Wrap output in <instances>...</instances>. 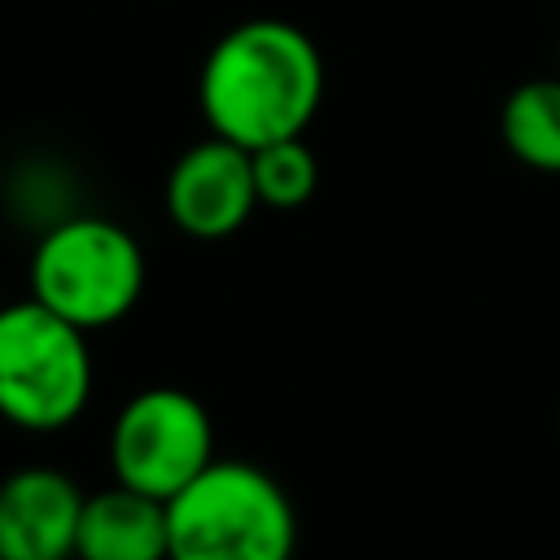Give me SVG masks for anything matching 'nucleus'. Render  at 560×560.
Here are the masks:
<instances>
[{"instance_id": "nucleus-1", "label": "nucleus", "mask_w": 560, "mask_h": 560, "mask_svg": "<svg viewBox=\"0 0 560 560\" xmlns=\"http://www.w3.org/2000/svg\"><path fill=\"white\" fill-rule=\"evenodd\" d=\"M210 136L241 149L306 136L324 105V52L284 18H245L214 39L197 74Z\"/></svg>"}, {"instance_id": "nucleus-2", "label": "nucleus", "mask_w": 560, "mask_h": 560, "mask_svg": "<svg viewBox=\"0 0 560 560\" xmlns=\"http://www.w3.org/2000/svg\"><path fill=\"white\" fill-rule=\"evenodd\" d=\"M298 512L258 464L210 459L166 499V560H293Z\"/></svg>"}, {"instance_id": "nucleus-3", "label": "nucleus", "mask_w": 560, "mask_h": 560, "mask_svg": "<svg viewBox=\"0 0 560 560\" xmlns=\"http://www.w3.org/2000/svg\"><path fill=\"white\" fill-rule=\"evenodd\" d=\"M144 293L140 241L101 214L52 223L31 254V298L66 324L96 332L136 311Z\"/></svg>"}, {"instance_id": "nucleus-4", "label": "nucleus", "mask_w": 560, "mask_h": 560, "mask_svg": "<svg viewBox=\"0 0 560 560\" xmlns=\"http://www.w3.org/2000/svg\"><path fill=\"white\" fill-rule=\"evenodd\" d=\"M92 398L88 332L39 306L35 298L0 306V420L57 433L83 416Z\"/></svg>"}, {"instance_id": "nucleus-5", "label": "nucleus", "mask_w": 560, "mask_h": 560, "mask_svg": "<svg viewBox=\"0 0 560 560\" xmlns=\"http://www.w3.org/2000/svg\"><path fill=\"white\" fill-rule=\"evenodd\" d=\"M214 459V420L201 398L175 385L131 394L109 424V472L149 499H175Z\"/></svg>"}, {"instance_id": "nucleus-6", "label": "nucleus", "mask_w": 560, "mask_h": 560, "mask_svg": "<svg viewBox=\"0 0 560 560\" xmlns=\"http://www.w3.org/2000/svg\"><path fill=\"white\" fill-rule=\"evenodd\" d=\"M258 210L249 149L206 136L188 144L166 175V214L192 241L236 236Z\"/></svg>"}, {"instance_id": "nucleus-7", "label": "nucleus", "mask_w": 560, "mask_h": 560, "mask_svg": "<svg viewBox=\"0 0 560 560\" xmlns=\"http://www.w3.org/2000/svg\"><path fill=\"white\" fill-rule=\"evenodd\" d=\"M83 490L52 464L13 468L0 481V560H70Z\"/></svg>"}, {"instance_id": "nucleus-8", "label": "nucleus", "mask_w": 560, "mask_h": 560, "mask_svg": "<svg viewBox=\"0 0 560 560\" xmlns=\"http://www.w3.org/2000/svg\"><path fill=\"white\" fill-rule=\"evenodd\" d=\"M79 560H166V503L149 499L127 486H109L83 499L79 534H74Z\"/></svg>"}, {"instance_id": "nucleus-9", "label": "nucleus", "mask_w": 560, "mask_h": 560, "mask_svg": "<svg viewBox=\"0 0 560 560\" xmlns=\"http://www.w3.org/2000/svg\"><path fill=\"white\" fill-rule=\"evenodd\" d=\"M499 131L521 166L560 175V74L516 83L503 101Z\"/></svg>"}, {"instance_id": "nucleus-10", "label": "nucleus", "mask_w": 560, "mask_h": 560, "mask_svg": "<svg viewBox=\"0 0 560 560\" xmlns=\"http://www.w3.org/2000/svg\"><path fill=\"white\" fill-rule=\"evenodd\" d=\"M249 166H254L258 206H267V210H298L319 188V162H315V149L306 144V136H289V140L249 149Z\"/></svg>"}, {"instance_id": "nucleus-11", "label": "nucleus", "mask_w": 560, "mask_h": 560, "mask_svg": "<svg viewBox=\"0 0 560 560\" xmlns=\"http://www.w3.org/2000/svg\"><path fill=\"white\" fill-rule=\"evenodd\" d=\"M556 61H560V48H556ZM556 74H560V70H556Z\"/></svg>"}, {"instance_id": "nucleus-12", "label": "nucleus", "mask_w": 560, "mask_h": 560, "mask_svg": "<svg viewBox=\"0 0 560 560\" xmlns=\"http://www.w3.org/2000/svg\"><path fill=\"white\" fill-rule=\"evenodd\" d=\"M0 306H4V302H0Z\"/></svg>"}]
</instances>
